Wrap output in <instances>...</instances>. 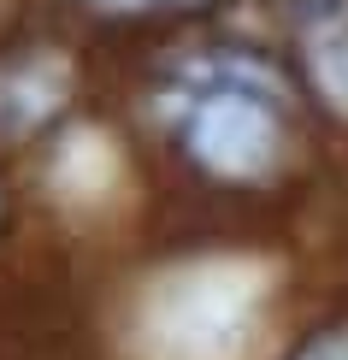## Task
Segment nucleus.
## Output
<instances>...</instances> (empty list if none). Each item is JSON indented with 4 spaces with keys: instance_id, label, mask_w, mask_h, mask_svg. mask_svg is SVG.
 Masks as SVG:
<instances>
[{
    "instance_id": "obj_1",
    "label": "nucleus",
    "mask_w": 348,
    "mask_h": 360,
    "mask_svg": "<svg viewBox=\"0 0 348 360\" xmlns=\"http://www.w3.org/2000/svg\"><path fill=\"white\" fill-rule=\"evenodd\" d=\"M195 112H189V148L201 166L224 177H266L278 160V77L248 59H207L195 65Z\"/></svg>"
},
{
    "instance_id": "obj_2",
    "label": "nucleus",
    "mask_w": 348,
    "mask_h": 360,
    "mask_svg": "<svg viewBox=\"0 0 348 360\" xmlns=\"http://www.w3.org/2000/svg\"><path fill=\"white\" fill-rule=\"evenodd\" d=\"M307 71H313V89L330 107L348 112V18L342 12L307 24Z\"/></svg>"
},
{
    "instance_id": "obj_3",
    "label": "nucleus",
    "mask_w": 348,
    "mask_h": 360,
    "mask_svg": "<svg viewBox=\"0 0 348 360\" xmlns=\"http://www.w3.org/2000/svg\"><path fill=\"white\" fill-rule=\"evenodd\" d=\"M301 360H348V331H330V337H319V342H313V349L301 354Z\"/></svg>"
},
{
    "instance_id": "obj_4",
    "label": "nucleus",
    "mask_w": 348,
    "mask_h": 360,
    "mask_svg": "<svg viewBox=\"0 0 348 360\" xmlns=\"http://www.w3.org/2000/svg\"><path fill=\"white\" fill-rule=\"evenodd\" d=\"M95 6H112V12H136V6H154V0H95Z\"/></svg>"
}]
</instances>
